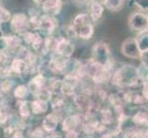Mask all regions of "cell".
Instances as JSON below:
<instances>
[{
	"instance_id": "6da1fadb",
	"label": "cell",
	"mask_w": 148,
	"mask_h": 138,
	"mask_svg": "<svg viewBox=\"0 0 148 138\" xmlns=\"http://www.w3.org/2000/svg\"><path fill=\"white\" fill-rule=\"evenodd\" d=\"M110 78L112 84L121 88L135 86L139 83V81H142L137 73V68L132 65L122 66L116 71L113 76H111Z\"/></svg>"
},
{
	"instance_id": "7a4b0ae2",
	"label": "cell",
	"mask_w": 148,
	"mask_h": 138,
	"mask_svg": "<svg viewBox=\"0 0 148 138\" xmlns=\"http://www.w3.org/2000/svg\"><path fill=\"white\" fill-rule=\"evenodd\" d=\"M92 60L103 66L111 62L109 46L102 42L97 43L92 48Z\"/></svg>"
},
{
	"instance_id": "3957f363",
	"label": "cell",
	"mask_w": 148,
	"mask_h": 138,
	"mask_svg": "<svg viewBox=\"0 0 148 138\" xmlns=\"http://www.w3.org/2000/svg\"><path fill=\"white\" fill-rule=\"evenodd\" d=\"M10 26L14 32L22 35L29 30V18L23 13H17L10 19Z\"/></svg>"
},
{
	"instance_id": "277c9868",
	"label": "cell",
	"mask_w": 148,
	"mask_h": 138,
	"mask_svg": "<svg viewBox=\"0 0 148 138\" xmlns=\"http://www.w3.org/2000/svg\"><path fill=\"white\" fill-rule=\"evenodd\" d=\"M128 22H129V26L132 30L141 32V30L147 29V23H148L147 15L139 11L134 12L131 14Z\"/></svg>"
},
{
	"instance_id": "5b68a950",
	"label": "cell",
	"mask_w": 148,
	"mask_h": 138,
	"mask_svg": "<svg viewBox=\"0 0 148 138\" xmlns=\"http://www.w3.org/2000/svg\"><path fill=\"white\" fill-rule=\"evenodd\" d=\"M121 53L125 56L132 59H137L140 57L141 52L137 46L136 41L134 38L126 39L121 45Z\"/></svg>"
},
{
	"instance_id": "8992f818",
	"label": "cell",
	"mask_w": 148,
	"mask_h": 138,
	"mask_svg": "<svg viewBox=\"0 0 148 138\" xmlns=\"http://www.w3.org/2000/svg\"><path fill=\"white\" fill-rule=\"evenodd\" d=\"M83 124V115L82 114H73L65 117L63 121L62 128L64 132H68L72 130H76Z\"/></svg>"
},
{
	"instance_id": "52a82bcc",
	"label": "cell",
	"mask_w": 148,
	"mask_h": 138,
	"mask_svg": "<svg viewBox=\"0 0 148 138\" xmlns=\"http://www.w3.org/2000/svg\"><path fill=\"white\" fill-rule=\"evenodd\" d=\"M74 45L71 43L68 40L66 39H60L57 40V43H56L55 53L63 56L64 58H69L74 53Z\"/></svg>"
},
{
	"instance_id": "ba28073f",
	"label": "cell",
	"mask_w": 148,
	"mask_h": 138,
	"mask_svg": "<svg viewBox=\"0 0 148 138\" xmlns=\"http://www.w3.org/2000/svg\"><path fill=\"white\" fill-rule=\"evenodd\" d=\"M42 6L46 15L53 17L60 12L63 6V2L62 0H44Z\"/></svg>"
},
{
	"instance_id": "9c48e42d",
	"label": "cell",
	"mask_w": 148,
	"mask_h": 138,
	"mask_svg": "<svg viewBox=\"0 0 148 138\" xmlns=\"http://www.w3.org/2000/svg\"><path fill=\"white\" fill-rule=\"evenodd\" d=\"M71 32H73L74 36H77L83 40H89L93 36L94 29L92 23H88L76 28L72 27L71 28Z\"/></svg>"
},
{
	"instance_id": "30bf717a",
	"label": "cell",
	"mask_w": 148,
	"mask_h": 138,
	"mask_svg": "<svg viewBox=\"0 0 148 138\" xmlns=\"http://www.w3.org/2000/svg\"><path fill=\"white\" fill-rule=\"evenodd\" d=\"M59 124V116L53 112V113L48 114L42 121V129L45 131V133L52 134L53 133L56 128H57Z\"/></svg>"
},
{
	"instance_id": "8fae6325",
	"label": "cell",
	"mask_w": 148,
	"mask_h": 138,
	"mask_svg": "<svg viewBox=\"0 0 148 138\" xmlns=\"http://www.w3.org/2000/svg\"><path fill=\"white\" fill-rule=\"evenodd\" d=\"M44 87H46V78L42 74H38L30 80L29 83L28 89L29 92L30 91L33 95H35L38 91H40Z\"/></svg>"
},
{
	"instance_id": "7c38bea8",
	"label": "cell",
	"mask_w": 148,
	"mask_h": 138,
	"mask_svg": "<svg viewBox=\"0 0 148 138\" xmlns=\"http://www.w3.org/2000/svg\"><path fill=\"white\" fill-rule=\"evenodd\" d=\"M55 29V20L53 17L48 16V15H44V16L40 18V23L38 30H42L43 32L51 34Z\"/></svg>"
},
{
	"instance_id": "4fadbf2b",
	"label": "cell",
	"mask_w": 148,
	"mask_h": 138,
	"mask_svg": "<svg viewBox=\"0 0 148 138\" xmlns=\"http://www.w3.org/2000/svg\"><path fill=\"white\" fill-rule=\"evenodd\" d=\"M11 73L15 75H23L28 68V64L24 60L16 57L12 60L11 64L9 65Z\"/></svg>"
},
{
	"instance_id": "5bb4252c",
	"label": "cell",
	"mask_w": 148,
	"mask_h": 138,
	"mask_svg": "<svg viewBox=\"0 0 148 138\" xmlns=\"http://www.w3.org/2000/svg\"><path fill=\"white\" fill-rule=\"evenodd\" d=\"M48 110V101L36 99L30 103V111L34 114L45 113Z\"/></svg>"
},
{
	"instance_id": "9a60e30c",
	"label": "cell",
	"mask_w": 148,
	"mask_h": 138,
	"mask_svg": "<svg viewBox=\"0 0 148 138\" xmlns=\"http://www.w3.org/2000/svg\"><path fill=\"white\" fill-rule=\"evenodd\" d=\"M5 42L7 45V53L8 52H18V50L21 47V40L18 36H4Z\"/></svg>"
},
{
	"instance_id": "2e32d148",
	"label": "cell",
	"mask_w": 148,
	"mask_h": 138,
	"mask_svg": "<svg viewBox=\"0 0 148 138\" xmlns=\"http://www.w3.org/2000/svg\"><path fill=\"white\" fill-rule=\"evenodd\" d=\"M136 43L141 53L148 52V34L147 29L139 32V34L137 35V38L135 39Z\"/></svg>"
},
{
	"instance_id": "e0dca14e",
	"label": "cell",
	"mask_w": 148,
	"mask_h": 138,
	"mask_svg": "<svg viewBox=\"0 0 148 138\" xmlns=\"http://www.w3.org/2000/svg\"><path fill=\"white\" fill-rule=\"evenodd\" d=\"M104 8L102 4L97 2H91L90 5V17L93 21H98L102 17Z\"/></svg>"
},
{
	"instance_id": "ac0fdd59",
	"label": "cell",
	"mask_w": 148,
	"mask_h": 138,
	"mask_svg": "<svg viewBox=\"0 0 148 138\" xmlns=\"http://www.w3.org/2000/svg\"><path fill=\"white\" fill-rule=\"evenodd\" d=\"M114 114L110 109H102L100 110V122L105 126H108L113 124Z\"/></svg>"
},
{
	"instance_id": "d6986e66",
	"label": "cell",
	"mask_w": 148,
	"mask_h": 138,
	"mask_svg": "<svg viewBox=\"0 0 148 138\" xmlns=\"http://www.w3.org/2000/svg\"><path fill=\"white\" fill-rule=\"evenodd\" d=\"M147 113L145 111H138L132 118V122L137 126H146L147 125Z\"/></svg>"
},
{
	"instance_id": "ffe728a7",
	"label": "cell",
	"mask_w": 148,
	"mask_h": 138,
	"mask_svg": "<svg viewBox=\"0 0 148 138\" xmlns=\"http://www.w3.org/2000/svg\"><path fill=\"white\" fill-rule=\"evenodd\" d=\"M30 104L27 100H21L18 104V113L22 119H28L30 116Z\"/></svg>"
},
{
	"instance_id": "44dd1931",
	"label": "cell",
	"mask_w": 148,
	"mask_h": 138,
	"mask_svg": "<svg viewBox=\"0 0 148 138\" xmlns=\"http://www.w3.org/2000/svg\"><path fill=\"white\" fill-rule=\"evenodd\" d=\"M103 4L111 11H119L123 7L124 0H104Z\"/></svg>"
},
{
	"instance_id": "7402d4cb",
	"label": "cell",
	"mask_w": 148,
	"mask_h": 138,
	"mask_svg": "<svg viewBox=\"0 0 148 138\" xmlns=\"http://www.w3.org/2000/svg\"><path fill=\"white\" fill-rule=\"evenodd\" d=\"M91 23V19L88 14H79L77 15L73 21V28H76L79 26H82V25Z\"/></svg>"
},
{
	"instance_id": "603a6c76",
	"label": "cell",
	"mask_w": 148,
	"mask_h": 138,
	"mask_svg": "<svg viewBox=\"0 0 148 138\" xmlns=\"http://www.w3.org/2000/svg\"><path fill=\"white\" fill-rule=\"evenodd\" d=\"M124 138H147V130L137 129L128 131L125 133Z\"/></svg>"
},
{
	"instance_id": "cb8c5ba5",
	"label": "cell",
	"mask_w": 148,
	"mask_h": 138,
	"mask_svg": "<svg viewBox=\"0 0 148 138\" xmlns=\"http://www.w3.org/2000/svg\"><path fill=\"white\" fill-rule=\"evenodd\" d=\"M29 94L28 87L25 85H19L16 87V89H14V97L18 100H23L25 99Z\"/></svg>"
},
{
	"instance_id": "d4e9b609",
	"label": "cell",
	"mask_w": 148,
	"mask_h": 138,
	"mask_svg": "<svg viewBox=\"0 0 148 138\" xmlns=\"http://www.w3.org/2000/svg\"><path fill=\"white\" fill-rule=\"evenodd\" d=\"M9 119V113L7 110L5 102L0 103V125L6 124Z\"/></svg>"
},
{
	"instance_id": "484cf974",
	"label": "cell",
	"mask_w": 148,
	"mask_h": 138,
	"mask_svg": "<svg viewBox=\"0 0 148 138\" xmlns=\"http://www.w3.org/2000/svg\"><path fill=\"white\" fill-rule=\"evenodd\" d=\"M13 86H14L13 81L8 79V78H6V79H5L3 82L0 84V90H1L3 93H8V92H9L10 90L12 89Z\"/></svg>"
},
{
	"instance_id": "4316f807",
	"label": "cell",
	"mask_w": 148,
	"mask_h": 138,
	"mask_svg": "<svg viewBox=\"0 0 148 138\" xmlns=\"http://www.w3.org/2000/svg\"><path fill=\"white\" fill-rule=\"evenodd\" d=\"M8 54L7 52L0 53V74L8 67Z\"/></svg>"
},
{
	"instance_id": "83f0119b",
	"label": "cell",
	"mask_w": 148,
	"mask_h": 138,
	"mask_svg": "<svg viewBox=\"0 0 148 138\" xmlns=\"http://www.w3.org/2000/svg\"><path fill=\"white\" fill-rule=\"evenodd\" d=\"M134 6H136L140 10L145 11L148 8V0H132Z\"/></svg>"
},
{
	"instance_id": "f1b7e54d",
	"label": "cell",
	"mask_w": 148,
	"mask_h": 138,
	"mask_svg": "<svg viewBox=\"0 0 148 138\" xmlns=\"http://www.w3.org/2000/svg\"><path fill=\"white\" fill-rule=\"evenodd\" d=\"M120 132L121 130L119 128V126H117L114 131L105 133V134L102 135L101 138H118V135L120 134Z\"/></svg>"
},
{
	"instance_id": "f546056e",
	"label": "cell",
	"mask_w": 148,
	"mask_h": 138,
	"mask_svg": "<svg viewBox=\"0 0 148 138\" xmlns=\"http://www.w3.org/2000/svg\"><path fill=\"white\" fill-rule=\"evenodd\" d=\"M10 138H25V136L21 130L17 129L13 132V134L11 135H10Z\"/></svg>"
},
{
	"instance_id": "4dcf8cb0",
	"label": "cell",
	"mask_w": 148,
	"mask_h": 138,
	"mask_svg": "<svg viewBox=\"0 0 148 138\" xmlns=\"http://www.w3.org/2000/svg\"><path fill=\"white\" fill-rule=\"evenodd\" d=\"M78 136H79V134L76 130L66 132V135H65L66 138H78Z\"/></svg>"
},
{
	"instance_id": "1f68e13d",
	"label": "cell",
	"mask_w": 148,
	"mask_h": 138,
	"mask_svg": "<svg viewBox=\"0 0 148 138\" xmlns=\"http://www.w3.org/2000/svg\"><path fill=\"white\" fill-rule=\"evenodd\" d=\"M72 1L77 6H84V5L88 4L89 0H72Z\"/></svg>"
},
{
	"instance_id": "d6a6232c",
	"label": "cell",
	"mask_w": 148,
	"mask_h": 138,
	"mask_svg": "<svg viewBox=\"0 0 148 138\" xmlns=\"http://www.w3.org/2000/svg\"><path fill=\"white\" fill-rule=\"evenodd\" d=\"M91 2H97V3H99V4H102L104 2V0H90Z\"/></svg>"
},
{
	"instance_id": "836d02e7",
	"label": "cell",
	"mask_w": 148,
	"mask_h": 138,
	"mask_svg": "<svg viewBox=\"0 0 148 138\" xmlns=\"http://www.w3.org/2000/svg\"><path fill=\"white\" fill-rule=\"evenodd\" d=\"M33 1L36 3V4H39V5H42V2L44 1V0H33Z\"/></svg>"
},
{
	"instance_id": "e575fe53",
	"label": "cell",
	"mask_w": 148,
	"mask_h": 138,
	"mask_svg": "<svg viewBox=\"0 0 148 138\" xmlns=\"http://www.w3.org/2000/svg\"><path fill=\"white\" fill-rule=\"evenodd\" d=\"M4 36V34H3V32H2V29H1V26H0V39H1L2 37Z\"/></svg>"
}]
</instances>
